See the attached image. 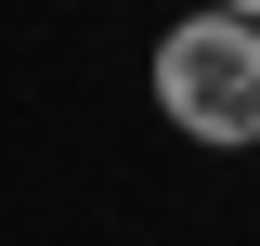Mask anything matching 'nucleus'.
Returning a JSON list of instances; mask_svg holds the SVG:
<instances>
[{
	"mask_svg": "<svg viewBox=\"0 0 260 246\" xmlns=\"http://www.w3.org/2000/svg\"><path fill=\"white\" fill-rule=\"evenodd\" d=\"M156 117L208 155H247L260 143V26L247 13H182L156 39Z\"/></svg>",
	"mask_w": 260,
	"mask_h": 246,
	"instance_id": "obj_1",
	"label": "nucleus"
},
{
	"mask_svg": "<svg viewBox=\"0 0 260 246\" xmlns=\"http://www.w3.org/2000/svg\"><path fill=\"white\" fill-rule=\"evenodd\" d=\"M208 13H247V26H260V0H208Z\"/></svg>",
	"mask_w": 260,
	"mask_h": 246,
	"instance_id": "obj_2",
	"label": "nucleus"
}]
</instances>
